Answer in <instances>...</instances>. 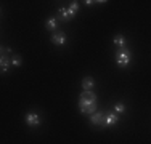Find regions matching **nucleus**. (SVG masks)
I'll return each instance as SVG.
<instances>
[{
	"label": "nucleus",
	"instance_id": "1",
	"mask_svg": "<svg viewBox=\"0 0 151 144\" xmlns=\"http://www.w3.org/2000/svg\"><path fill=\"white\" fill-rule=\"evenodd\" d=\"M90 106H96V96L92 91H84L79 96V109H85Z\"/></svg>",
	"mask_w": 151,
	"mask_h": 144
},
{
	"label": "nucleus",
	"instance_id": "2",
	"mask_svg": "<svg viewBox=\"0 0 151 144\" xmlns=\"http://www.w3.org/2000/svg\"><path fill=\"white\" fill-rule=\"evenodd\" d=\"M130 58H132V53L129 51L127 48L117 50V53H116V63L119 64L121 67H127L129 64H130Z\"/></svg>",
	"mask_w": 151,
	"mask_h": 144
},
{
	"label": "nucleus",
	"instance_id": "3",
	"mask_svg": "<svg viewBox=\"0 0 151 144\" xmlns=\"http://www.w3.org/2000/svg\"><path fill=\"white\" fill-rule=\"evenodd\" d=\"M24 122H26L29 127H39L40 125V115L35 112H27L26 117H24Z\"/></svg>",
	"mask_w": 151,
	"mask_h": 144
},
{
	"label": "nucleus",
	"instance_id": "4",
	"mask_svg": "<svg viewBox=\"0 0 151 144\" xmlns=\"http://www.w3.org/2000/svg\"><path fill=\"white\" fill-rule=\"evenodd\" d=\"M52 42L55 43V45H58V46L64 45V43H66V34L61 32V31H56L55 34L52 35Z\"/></svg>",
	"mask_w": 151,
	"mask_h": 144
},
{
	"label": "nucleus",
	"instance_id": "5",
	"mask_svg": "<svg viewBox=\"0 0 151 144\" xmlns=\"http://www.w3.org/2000/svg\"><path fill=\"white\" fill-rule=\"evenodd\" d=\"M117 122H119V117H117V114H113V112H106L105 114V127H113V125H116Z\"/></svg>",
	"mask_w": 151,
	"mask_h": 144
},
{
	"label": "nucleus",
	"instance_id": "6",
	"mask_svg": "<svg viewBox=\"0 0 151 144\" xmlns=\"http://www.w3.org/2000/svg\"><path fill=\"white\" fill-rule=\"evenodd\" d=\"M90 122L93 125H103V123H105V112H101V110L98 112V110H96V112L92 115Z\"/></svg>",
	"mask_w": 151,
	"mask_h": 144
},
{
	"label": "nucleus",
	"instance_id": "7",
	"mask_svg": "<svg viewBox=\"0 0 151 144\" xmlns=\"http://www.w3.org/2000/svg\"><path fill=\"white\" fill-rule=\"evenodd\" d=\"M125 37L124 35H116V37H114V40H113V45L114 46H117V50H122V48H125Z\"/></svg>",
	"mask_w": 151,
	"mask_h": 144
},
{
	"label": "nucleus",
	"instance_id": "8",
	"mask_svg": "<svg viewBox=\"0 0 151 144\" xmlns=\"http://www.w3.org/2000/svg\"><path fill=\"white\" fill-rule=\"evenodd\" d=\"M93 86H95V82H93L92 77H85L84 80H82V88H84V91H92Z\"/></svg>",
	"mask_w": 151,
	"mask_h": 144
},
{
	"label": "nucleus",
	"instance_id": "9",
	"mask_svg": "<svg viewBox=\"0 0 151 144\" xmlns=\"http://www.w3.org/2000/svg\"><path fill=\"white\" fill-rule=\"evenodd\" d=\"M58 14H60V19L64 21V23H68V21L73 18V14H71L69 8H60V10H58Z\"/></svg>",
	"mask_w": 151,
	"mask_h": 144
},
{
	"label": "nucleus",
	"instance_id": "10",
	"mask_svg": "<svg viewBox=\"0 0 151 144\" xmlns=\"http://www.w3.org/2000/svg\"><path fill=\"white\" fill-rule=\"evenodd\" d=\"M45 27L48 29V31H55V29L58 27V19H56V18H50V19H47Z\"/></svg>",
	"mask_w": 151,
	"mask_h": 144
},
{
	"label": "nucleus",
	"instance_id": "11",
	"mask_svg": "<svg viewBox=\"0 0 151 144\" xmlns=\"http://www.w3.org/2000/svg\"><path fill=\"white\" fill-rule=\"evenodd\" d=\"M0 66H2V72H6V71H8V67H10V59L6 58V55H2Z\"/></svg>",
	"mask_w": 151,
	"mask_h": 144
},
{
	"label": "nucleus",
	"instance_id": "12",
	"mask_svg": "<svg viewBox=\"0 0 151 144\" xmlns=\"http://www.w3.org/2000/svg\"><path fill=\"white\" fill-rule=\"evenodd\" d=\"M114 110H116V114H124L125 112V104L124 103H116Z\"/></svg>",
	"mask_w": 151,
	"mask_h": 144
},
{
	"label": "nucleus",
	"instance_id": "13",
	"mask_svg": "<svg viewBox=\"0 0 151 144\" xmlns=\"http://www.w3.org/2000/svg\"><path fill=\"white\" fill-rule=\"evenodd\" d=\"M82 114H88V115H93L96 112V106H90V107H85V109H81Z\"/></svg>",
	"mask_w": 151,
	"mask_h": 144
},
{
	"label": "nucleus",
	"instance_id": "14",
	"mask_svg": "<svg viewBox=\"0 0 151 144\" xmlns=\"http://www.w3.org/2000/svg\"><path fill=\"white\" fill-rule=\"evenodd\" d=\"M77 10H79V3H77V2H73V3L69 5V11H71V14H73V18L76 16Z\"/></svg>",
	"mask_w": 151,
	"mask_h": 144
},
{
	"label": "nucleus",
	"instance_id": "15",
	"mask_svg": "<svg viewBox=\"0 0 151 144\" xmlns=\"http://www.w3.org/2000/svg\"><path fill=\"white\" fill-rule=\"evenodd\" d=\"M12 64H13V66H15V67L21 66V59H19V58H18V56H15V58H13V59H12Z\"/></svg>",
	"mask_w": 151,
	"mask_h": 144
}]
</instances>
